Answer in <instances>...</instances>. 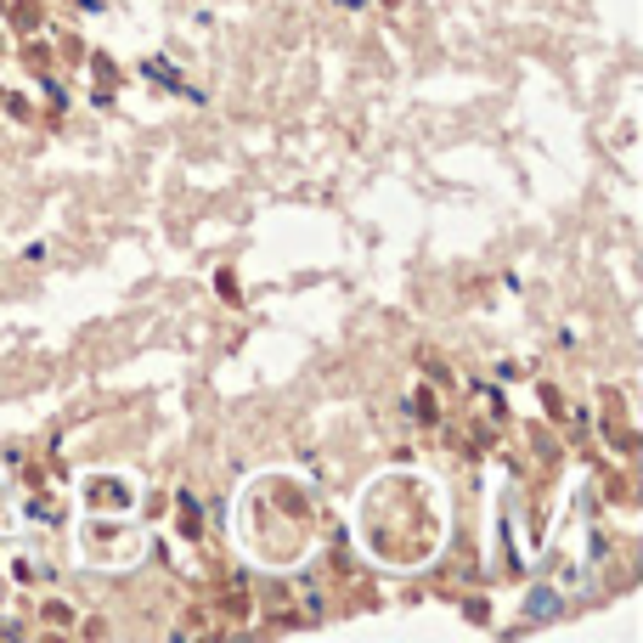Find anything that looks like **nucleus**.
<instances>
[{
	"label": "nucleus",
	"instance_id": "1",
	"mask_svg": "<svg viewBox=\"0 0 643 643\" xmlns=\"http://www.w3.org/2000/svg\"><path fill=\"white\" fill-rule=\"evenodd\" d=\"M559 610H565V598H559V593H548V587H542V593H530V620H553Z\"/></svg>",
	"mask_w": 643,
	"mask_h": 643
},
{
	"label": "nucleus",
	"instance_id": "2",
	"mask_svg": "<svg viewBox=\"0 0 643 643\" xmlns=\"http://www.w3.org/2000/svg\"><path fill=\"white\" fill-rule=\"evenodd\" d=\"M147 74H153L158 85H169V91H186V85L176 79V68H169V62H164V57H153V62H147Z\"/></svg>",
	"mask_w": 643,
	"mask_h": 643
}]
</instances>
